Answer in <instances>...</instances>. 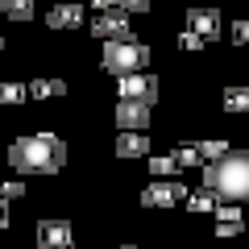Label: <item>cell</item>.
Listing matches in <instances>:
<instances>
[{
  "mask_svg": "<svg viewBox=\"0 0 249 249\" xmlns=\"http://www.w3.org/2000/svg\"><path fill=\"white\" fill-rule=\"evenodd\" d=\"M62 162H67V145L54 133H34V137H21V142L9 145V166L21 178L25 175H54V170H62Z\"/></svg>",
  "mask_w": 249,
  "mask_h": 249,
  "instance_id": "cell-1",
  "label": "cell"
},
{
  "mask_svg": "<svg viewBox=\"0 0 249 249\" xmlns=\"http://www.w3.org/2000/svg\"><path fill=\"white\" fill-rule=\"evenodd\" d=\"M204 187L212 196L229 199V204H241V199L249 196V154L224 150L220 158H212L204 166Z\"/></svg>",
  "mask_w": 249,
  "mask_h": 249,
  "instance_id": "cell-2",
  "label": "cell"
},
{
  "mask_svg": "<svg viewBox=\"0 0 249 249\" xmlns=\"http://www.w3.org/2000/svg\"><path fill=\"white\" fill-rule=\"evenodd\" d=\"M142 67H150V50H145L142 42H104V71L108 75H133L142 71Z\"/></svg>",
  "mask_w": 249,
  "mask_h": 249,
  "instance_id": "cell-3",
  "label": "cell"
},
{
  "mask_svg": "<svg viewBox=\"0 0 249 249\" xmlns=\"http://www.w3.org/2000/svg\"><path fill=\"white\" fill-rule=\"evenodd\" d=\"M91 34L104 37V42H133V29H129V17L121 9H104L91 25Z\"/></svg>",
  "mask_w": 249,
  "mask_h": 249,
  "instance_id": "cell-4",
  "label": "cell"
},
{
  "mask_svg": "<svg viewBox=\"0 0 249 249\" xmlns=\"http://www.w3.org/2000/svg\"><path fill=\"white\" fill-rule=\"evenodd\" d=\"M121 96L124 100H145V104H154V100H158V79L145 75V71L121 75Z\"/></svg>",
  "mask_w": 249,
  "mask_h": 249,
  "instance_id": "cell-5",
  "label": "cell"
},
{
  "mask_svg": "<svg viewBox=\"0 0 249 249\" xmlns=\"http://www.w3.org/2000/svg\"><path fill=\"white\" fill-rule=\"evenodd\" d=\"M178 199H187V187L183 183H150L145 187L142 204L145 208H175Z\"/></svg>",
  "mask_w": 249,
  "mask_h": 249,
  "instance_id": "cell-6",
  "label": "cell"
},
{
  "mask_svg": "<svg viewBox=\"0 0 249 249\" xmlns=\"http://www.w3.org/2000/svg\"><path fill=\"white\" fill-rule=\"evenodd\" d=\"M116 124L121 129H145L150 124V104L145 100H116Z\"/></svg>",
  "mask_w": 249,
  "mask_h": 249,
  "instance_id": "cell-7",
  "label": "cell"
},
{
  "mask_svg": "<svg viewBox=\"0 0 249 249\" xmlns=\"http://www.w3.org/2000/svg\"><path fill=\"white\" fill-rule=\"evenodd\" d=\"M71 224L67 220H42L37 224V249H67L71 245Z\"/></svg>",
  "mask_w": 249,
  "mask_h": 249,
  "instance_id": "cell-8",
  "label": "cell"
},
{
  "mask_svg": "<svg viewBox=\"0 0 249 249\" xmlns=\"http://www.w3.org/2000/svg\"><path fill=\"white\" fill-rule=\"evenodd\" d=\"M187 25L196 29L204 42H212V37H220V13L216 9H191L187 13Z\"/></svg>",
  "mask_w": 249,
  "mask_h": 249,
  "instance_id": "cell-9",
  "label": "cell"
},
{
  "mask_svg": "<svg viewBox=\"0 0 249 249\" xmlns=\"http://www.w3.org/2000/svg\"><path fill=\"white\" fill-rule=\"evenodd\" d=\"M79 21H83V9L75 0H62V4H54V9L46 13V25L50 29H75Z\"/></svg>",
  "mask_w": 249,
  "mask_h": 249,
  "instance_id": "cell-10",
  "label": "cell"
},
{
  "mask_svg": "<svg viewBox=\"0 0 249 249\" xmlns=\"http://www.w3.org/2000/svg\"><path fill=\"white\" fill-rule=\"evenodd\" d=\"M116 154H121V158H145V154H150V137H145L142 129H124V133L116 137Z\"/></svg>",
  "mask_w": 249,
  "mask_h": 249,
  "instance_id": "cell-11",
  "label": "cell"
},
{
  "mask_svg": "<svg viewBox=\"0 0 249 249\" xmlns=\"http://www.w3.org/2000/svg\"><path fill=\"white\" fill-rule=\"evenodd\" d=\"M212 212H216V237H237V232L245 229V220H241V208H237V204H224V208L216 204Z\"/></svg>",
  "mask_w": 249,
  "mask_h": 249,
  "instance_id": "cell-12",
  "label": "cell"
},
{
  "mask_svg": "<svg viewBox=\"0 0 249 249\" xmlns=\"http://www.w3.org/2000/svg\"><path fill=\"white\" fill-rule=\"evenodd\" d=\"M29 96H37V100H50V96H67V83L62 79H37V83H29Z\"/></svg>",
  "mask_w": 249,
  "mask_h": 249,
  "instance_id": "cell-13",
  "label": "cell"
},
{
  "mask_svg": "<svg viewBox=\"0 0 249 249\" xmlns=\"http://www.w3.org/2000/svg\"><path fill=\"white\" fill-rule=\"evenodd\" d=\"M9 21H34V0H0Z\"/></svg>",
  "mask_w": 249,
  "mask_h": 249,
  "instance_id": "cell-14",
  "label": "cell"
},
{
  "mask_svg": "<svg viewBox=\"0 0 249 249\" xmlns=\"http://www.w3.org/2000/svg\"><path fill=\"white\" fill-rule=\"evenodd\" d=\"M187 208H191V212H212V208H216V196L208 191V187H199V191H187Z\"/></svg>",
  "mask_w": 249,
  "mask_h": 249,
  "instance_id": "cell-15",
  "label": "cell"
},
{
  "mask_svg": "<svg viewBox=\"0 0 249 249\" xmlns=\"http://www.w3.org/2000/svg\"><path fill=\"white\" fill-rule=\"evenodd\" d=\"M170 158L178 162V170H187V166H199V162H204V158H199V150H196V145H187V142L178 145V150L170 154Z\"/></svg>",
  "mask_w": 249,
  "mask_h": 249,
  "instance_id": "cell-16",
  "label": "cell"
},
{
  "mask_svg": "<svg viewBox=\"0 0 249 249\" xmlns=\"http://www.w3.org/2000/svg\"><path fill=\"white\" fill-rule=\"evenodd\" d=\"M224 108H229V112H245L249 108V91L245 88H229L224 91Z\"/></svg>",
  "mask_w": 249,
  "mask_h": 249,
  "instance_id": "cell-17",
  "label": "cell"
},
{
  "mask_svg": "<svg viewBox=\"0 0 249 249\" xmlns=\"http://www.w3.org/2000/svg\"><path fill=\"white\" fill-rule=\"evenodd\" d=\"M25 96V83H0V104H21Z\"/></svg>",
  "mask_w": 249,
  "mask_h": 249,
  "instance_id": "cell-18",
  "label": "cell"
},
{
  "mask_svg": "<svg viewBox=\"0 0 249 249\" xmlns=\"http://www.w3.org/2000/svg\"><path fill=\"white\" fill-rule=\"evenodd\" d=\"M196 150H199V158H204V162H212V158H220L229 145H224V142H199Z\"/></svg>",
  "mask_w": 249,
  "mask_h": 249,
  "instance_id": "cell-19",
  "label": "cell"
},
{
  "mask_svg": "<svg viewBox=\"0 0 249 249\" xmlns=\"http://www.w3.org/2000/svg\"><path fill=\"white\" fill-rule=\"evenodd\" d=\"M150 170H154L158 178H162V175H178V162H175V158H154Z\"/></svg>",
  "mask_w": 249,
  "mask_h": 249,
  "instance_id": "cell-20",
  "label": "cell"
},
{
  "mask_svg": "<svg viewBox=\"0 0 249 249\" xmlns=\"http://www.w3.org/2000/svg\"><path fill=\"white\" fill-rule=\"evenodd\" d=\"M0 199H25V183H0Z\"/></svg>",
  "mask_w": 249,
  "mask_h": 249,
  "instance_id": "cell-21",
  "label": "cell"
},
{
  "mask_svg": "<svg viewBox=\"0 0 249 249\" xmlns=\"http://www.w3.org/2000/svg\"><path fill=\"white\" fill-rule=\"evenodd\" d=\"M178 46H183V50H199V46H204V37H199L196 29H187V34H178Z\"/></svg>",
  "mask_w": 249,
  "mask_h": 249,
  "instance_id": "cell-22",
  "label": "cell"
},
{
  "mask_svg": "<svg viewBox=\"0 0 249 249\" xmlns=\"http://www.w3.org/2000/svg\"><path fill=\"white\" fill-rule=\"evenodd\" d=\"M116 9H121V13H145V9H150V0H116Z\"/></svg>",
  "mask_w": 249,
  "mask_h": 249,
  "instance_id": "cell-23",
  "label": "cell"
},
{
  "mask_svg": "<svg viewBox=\"0 0 249 249\" xmlns=\"http://www.w3.org/2000/svg\"><path fill=\"white\" fill-rule=\"evenodd\" d=\"M245 37H249V25H245V21H237V25H232V42H245Z\"/></svg>",
  "mask_w": 249,
  "mask_h": 249,
  "instance_id": "cell-24",
  "label": "cell"
},
{
  "mask_svg": "<svg viewBox=\"0 0 249 249\" xmlns=\"http://www.w3.org/2000/svg\"><path fill=\"white\" fill-rule=\"evenodd\" d=\"M9 224V199H0V229Z\"/></svg>",
  "mask_w": 249,
  "mask_h": 249,
  "instance_id": "cell-25",
  "label": "cell"
},
{
  "mask_svg": "<svg viewBox=\"0 0 249 249\" xmlns=\"http://www.w3.org/2000/svg\"><path fill=\"white\" fill-rule=\"evenodd\" d=\"M91 9H100V13H104V9H116V0H91Z\"/></svg>",
  "mask_w": 249,
  "mask_h": 249,
  "instance_id": "cell-26",
  "label": "cell"
},
{
  "mask_svg": "<svg viewBox=\"0 0 249 249\" xmlns=\"http://www.w3.org/2000/svg\"><path fill=\"white\" fill-rule=\"evenodd\" d=\"M0 50H4V34H0Z\"/></svg>",
  "mask_w": 249,
  "mask_h": 249,
  "instance_id": "cell-27",
  "label": "cell"
},
{
  "mask_svg": "<svg viewBox=\"0 0 249 249\" xmlns=\"http://www.w3.org/2000/svg\"><path fill=\"white\" fill-rule=\"evenodd\" d=\"M124 249H137V245H124Z\"/></svg>",
  "mask_w": 249,
  "mask_h": 249,
  "instance_id": "cell-28",
  "label": "cell"
},
{
  "mask_svg": "<svg viewBox=\"0 0 249 249\" xmlns=\"http://www.w3.org/2000/svg\"><path fill=\"white\" fill-rule=\"evenodd\" d=\"M0 183H4V178H0Z\"/></svg>",
  "mask_w": 249,
  "mask_h": 249,
  "instance_id": "cell-29",
  "label": "cell"
}]
</instances>
